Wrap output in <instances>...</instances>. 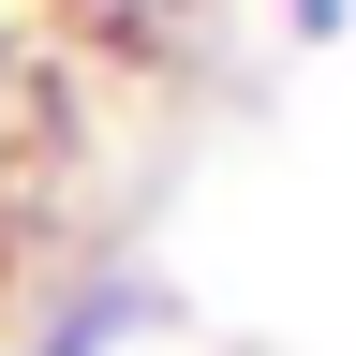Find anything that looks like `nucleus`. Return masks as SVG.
Wrapping results in <instances>:
<instances>
[{"label":"nucleus","mask_w":356,"mask_h":356,"mask_svg":"<svg viewBox=\"0 0 356 356\" xmlns=\"http://www.w3.org/2000/svg\"><path fill=\"white\" fill-rule=\"evenodd\" d=\"M149 327H163V282H149V267H74V282L30 312L15 356H134Z\"/></svg>","instance_id":"obj_1"},{"label":"nucleus","mask_w":356,"mask_h":356,"mask_svg":"<svg viewBox=\"0 0 356 356\" xmlns=\"http://www.w3.org/2000/svg\"><path fill=\"white\" fill-rule=\"evenodd\" d=\"M341 15H356V0H282V30H297V44H327Z\"/></svg>","instance_id":"obj_2"}]
</instances>
